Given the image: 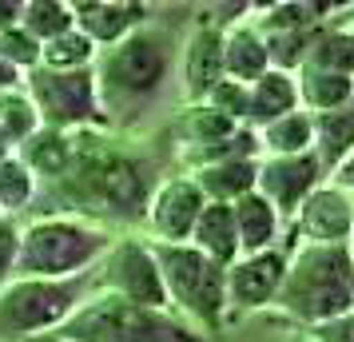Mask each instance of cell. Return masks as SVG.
<instances>
[{
	"label": "cell",
	"mask_w": 354,
	"mask_h": 342,
	"mask_svg": "<svg viewBox=\"0 0 354 342\" xmlns=\"http://www.w3.org/2000/svg\"><path fill=\"white\" fill-rule=\"evenodd\" d=\"M279 310L310 326L354 310V251L351 243H303L287 255V275L274 294Z\"/></svg>",
	"instance_id": "6da1fadb"
},
{
	"label": "cell",
	"mask_w": 354,
	"mask_h": 342,
	"mask_svg": "<svg viewBox=\"0 0 354 342\" xmlns=\"http://www.w3.org/2000/svg\"><path fill=\"white\" fill-rule=\"evenodd\" d=\"M115 239L108 231L80 219V215H36L28 227L20 231L17 243V278H72L92 271L96 259L108 255Z\"/></svg>",
	"instance_id": "7a4b0ae2"
},
{
	"label": "cell",
	"mask_w": 354,
	"mask_h": 342,
	"mask_svg": "<svg viewBox=\"0 0 354 342\" xmlns=\"http://www.w3.org/2000/svg\"><path fill=\"white\" fill-rule=\"evenodd\" d=\"M52 334L60 342H207L176 314L136 307L112 291H92Z\"/></svg>",
	"instance_id": "3957f363"
},
{
	"label": "cell",
	"mask_w": 354,
	"mask_h": 342,
	"mask_svg": "<svg viewBox=\"0 0 354 342\" xmlns=\"http://www.w3.org/2000/svg\"><path fill=\"white\" fill-rule=\"evenodd\" d=\"M96 267L72 278H12L0 287V339H36L56 330L96 291Z\"/></svg>",
	"instance_id": "277c9868"
},
{
	"label": "cell",
	"mask_w": 354,
	"mask_h": 342,
	"mask_svg": "<svg viewBox=\"0 0 354 342\" xmlns=\"http://www.w3.org/2000/svg\"><path fill=\"white\" fill-rule=\"evenodd\" d=\"M167 68H171V48L151 28H136L120 44L96 52L92 76H96V92L104 112L115 108V104L151 99L167 80Z\"/></svg>",
	"instance_id": "5b68a950"
},
{
	"label": "cell",
	"mask_w": 354,
	"mask_h": 342,
	"mask_svg": "<svg viewBox=\"0 0 354 342\" xmlns=\"http://www.w3.org/2000/svg\"><path fill=\"white\" fill-rule=\"evenodd\" d=\"M151 255L160 267L167 303H176L183 314H192L207 334H215L227 319V271L195 251L192 243H156L151 239Z\"/></svg>",
	"instance_id": "8992f818"
},
{
	"label": "cell",
	"mask_w": 354,
	"mask_h": 342,
	"mask_svg": "<svg viewBox=\"0 0 354 342\" xmlns=\"http://www.w3.org/2000/svg\"><path fill=\"white\" fill-rule=\"evenodd\" d=\"M24 92H28V99H32V108L44 128H56V131L108 128V112L100 104L92 68H84V72L32 68L24 76Z\"/></svg>",
	"instance_id": "52a82bcc"
},
{
	"label": "cell",
	"mask_w": 354,
	"mask_h": 342,
	"mask_svg": "<svg viewBox=\"0 0 354 342\" xmlns=\"http://www.w3.org/2000/svg\"><path fill=\"white\" fill-rule=\"evenodd\" d=\"M96 291H112L120 298H128L136 307L147 310H167V291H163L156 255L144 239H115L104 255V267L96 271Z\"/></svg>",
	"instance_id": "ba28073f"
},
{
	"label": "cell",
	"mask_w": 354,
	"mask_h": 342,
	"mask_svg": "<svg viewBox=\"0 0 354 342\" xmlns=\"http://www.w3.org/2000/svg\"><path fill=\"white\" fill-rule=\"evenodd\" d=\"M319 180H322V163L315 151H303V155H271V160L259 163L255 191L283 219V215H295L303 207V199L319 187Z\"/></svg>",
	"instance_id": "9c48e42d"
},
{
	"label": "cell",
	"mask_w": 354,
	"mask_h": 342,
	"mask_svg": "<svg viewBox=\"0 0 354 342\" xmlns=\"http://www.w3.org/2000/svg\"><path fill=\"white\" fill-rule=\"evenodd\" d=\"M207 207L203 191L195 187L192 175H171L160 187H151L147 199V223L160 235L156 243H192V231L199 211Z\"/></svg>",
	"instance_id": "30bf717a"
},
{
	"label": "cell",
	"mask_w": 354,
	"mask_h": 342,
	"mask_svg": "<svg viewBox=\"0 0 354 342\" xmlns=\"http://www.w3.org/2000/svg\"><path fill=\"white\" fill-rule=\"evenodd\" d=\"M295 239L303 243H322V247H338L354 235V203L346 199L342 187H315L303 199V207L295 211Z\"/></svg>",
	"instance_id": "8fae6325"
},
{
	"label": "cell",
	"mask_w": 354,
	"mask_h": 342,
	"mask_svg": "<svg viewBox=\"0 0 354 342\" xmlns=\"http://www.w3.org/2000/svg\"><path fill=\"white\" fill-rule=\"evenodd\" d=\"M283 275H287L283 247L235 259L227 267V307L259 310V307H267V303H274V294L283 287Z\"/></svg>",
	"instance_id": "7c38bea8"
},
{
	"label": "cell",
	"mask_w": 354,
	"mask_h": 342,
	"mask_svg": "<svg viewBox=\"0 0 354 342\" xmlns=\"http://www.w3.org/2000/svg\"><path fill=\"white\" fill-rule=\"evenodd\" d=\"M219 80H223V28L211 20H199V28L183 48V92L187 99L203 104Z\"/></svg>",
	"instance_id": "4fadbf2b"
},
{
	"label": "cell",
	"mask_w": 354,
	"mask_h": 342,
	"mask_svg": "<svg viewBox=\"0 0 354 342\" xmlns=\"http://www.w3.org/2000/svg\"><path fill=\"white\" fill-rule=\"evenodd\" d=\"M76 12V32H84L100 52L120 44L124 36H131L136 28H144L147 4H112V0H88V4H72Z\"/></svg>",
	"instance_id": "5bb4252c"
},
{
	"label": "cell",
	"mask_w": 354,
	"mask_h": 342,
	"mask_svg": "<svg viewBox=\"0 0 354 342\" xmlns=\"http://www.w3.org/2000/svg\"><path fill=\"white\" fill-rule=\"evenodd\" d=\"M247 92H251V99H247V124L251 128H267L274 120L299 112V88H295V76L290 72L267 68Z\"/></svg>",
	"instance_id": "9a60e30c"
},
{
	"label": "cell",
	"mask_w": 354,
	"mask_h": 342,
	"mask_svg": "<svg viewBox=\"0 0 354 342\" xmlns=\"http://www.w3.org/2000/svg\"><path fill=\"white\" fill-rule=\"evenodd\" d=\"M192 247L203 251L215 267H231L239 259V235H235V215H231V203H207L199 219H195L192 231Z\"/></svg>",
	"instance_id": "2e32d148"
},
{
	"label": "cell",
	"mask_w": 354,
	"mask_h": 342,
	"mask_svg": "<svg viewBox=\"0 0 354 342\" xmlns=\"http://www.w3.org/2000/svg\"><path fill=\"white\" fill-rule=\"evenodd\" d=\"M267 68H271V60H267V44H263L259 28H251V24L223 28V76L227 80L251 88Z\"/></svg>",
	"instance_id": "e0dca14e"
},
{
	"label": "cell",
	"mask_w": 354,
	"mask_h": 342,
	"mask_svg": "<svg viewBox=\"0 0 354 342\" xmlns=\"http://www.w3.org/2000/svg\"><path fill=\"white\" fill-rule=\"evenodd\" d=\"M231 215H235V235H239V259L274 247V239H279V211L259 191L235 199Z\"/></svg>",
	"instance_id": "ac0fdd59"
},
{
	"label": "cell",
	"mask_w": 354,
	"mask_h": 342,
	"mask_svg": "<svg viewBox=\"0 0 354 342\" xmlns=\"http://www.w3.org/2000/svg\"><path fill=\"white\" fill-rule=\"evenodd\" d=\"M12 155H17L32 175H44V180L56 183L68 167H72V131L40 128V131H32Z\"/></svg>",
	"instance_id": "d6986e66"
},
{
	"label": "cell",
	"mask_w": 354,
	"mask_h": 342,
	"mask_svg": "<svg viewBox=\"0 0 354 342\" xmlns=\"http://www.w3.org/2000/svg\"><path fill=\"white\" fill-rule=\"evenodd\" d=\"M192 180L207 203H235V199L255 191L259 160H231V163H215V167H199Z\"/></svg>",
	"instance_id": "ffe728a7"
},
{
	"label": "cell",
	"mask_w": 354,
	"mask_h": 342,
	"mask_svg": "<svg viewBox=\"0 0 354 342\" xmlns=\"http://www.w3.org/2000/svg\"><path fill=\"white\" fill-rule=\"evenodd\" d=\"M295 88H299V104L310 108L315 115L338 112L354 99V80L351 76H335V72H322V68H299L295 76Z\"/></svg>",
	"instance_id": "44dd1931"
},
{
	"label": "cell",
	"mask_w": 354,
	"mask_h": 342,
	"mask_svg": "<svg viewBox=\"0 0 354 342\" xmlns=\"http://www.w3.org/2000/svg\"><path fill=\"white\" fill-rule=\"evenodd\" d=\"M310 120H315V155H319L322 171L326 167L335 171L338 163L346 160V151L354 147V99L338 112L310 115Z\"/></svg>",
	"instance_id": "7402d4cb"
},
{
	"label": "cell",
	"mask_w": 354,
	"mask_h": 342,
	"mask_svg": "<svg viewBox=\"0 0 354 342\" xmlns=\"http://www.w3.org/2000/svg\"><path fill=\"white\" fill-rule=\"evenodd\" d=\"M259 151H271V155L315 151V120H310V112H290L283 120L267 124V128H259Z\"/></svg>",
	"instance_id": "603a6c76"
},
{
	"label": "cell",
	"mask_w": 354,
	"mask_h": 342,
	"mask_svg": "<svg viewBox=\"0 0 354 342\" xmlns=\"http://www.w3.org/2000/svg\"><path fill=\"white\" fill-rule=\"evenodd\" d=\"M20 28L44 48L56 36H64L76 28V12H72V4H60V0H28L20 8Z\"/></svg>",
	"instance_id": "cb8c5ba5"
},
{
	"label": "cell",
	"mask_w": 354,
	"mask_h": 342,
	"mask_svg": "<svg viewBox=\"0 0 354 342\" xmlns=\"http://www.w3.org/2000/svg\"><path fill=\"white\" fill-rule=\"evenodd\" d=\"M306 68H322L335 76H351L354 80V28H330V32H315L310 52H306Z\"/></svg>",
	"instance_id": "d4e9b609"
},
{
	"label": "cell",
	"mask_w": 354,
	"mask_h": 342,
	"mask_svg": "<svg viewBox=\"0 0 354 342\" xmlns=\"http://www.w3.org/2000/svg\"><path fill=\"white\" fill-rule=\"evenodd\" d=\"M96 44L88 40L84 32H64L56 36L52 44H44L40 48V68H52V72H84V68L96 64Z\"/></svg>",
	"instance_id": "484cf974"
},
{
	"label": "cell",
	"mask_w": 354,
	"mask_h": 342,
	"mask_svg": "<svg viewBox=\"0 0 354 342\" xmlns=\"http://www.w3.org/2000/svg\"><path fill=\"white\" fill-rule=\"evenodd\" d=\"M179 131H183V144H187V147H207V144L227 140V135H235L239 124H231L227 115H219L215 108H207V104H195V108L183 112Z\"/></svg>",
	"instance_id": "4316f807"
},
{
	"label": "cell",
	"mask_w": 354,
	"mask_h": 342,
	"mask_svg": "<svg viewBox=\"0 0 354 342\" xmlns=\"http://www.w3.org/2000/svg\"><path fill=\"white\" fill-rule=\"evenodd\" d=\"M0 128H4V135H8V140H12V147H20L28 135H32V131L44 128L24 88L0 92Z\"/></svg>",
	"instance_id": "83f0119b"
},
{
	"label": "cell",
	"mask_w": 354,
	"mask_h": 342,
	"mask_svg": "<svg viewBox=\"0 0 354 342\" xmlns=\"http://www.w3.org/2000/svg\"><path fill=\"white\" fill-rule=\"evenodd\" d=\"M32 199H36V175L17 155L0 160V211L17 215L24 207H32Z\"/></svg>",
	"instance_id": "f1b7e54d"
},
{
	"label": "cell",
	"mask_w": 354,
	"mask_h": 342,
	"mask_svg": "<svg viewBox=\"0 0 354 342\" xmlns=\"http://www.w3.org/2000/svg\"><path fill=\"white\" fill-rule=\"evenodd\" d=\"M0 60L8 68H17L20 76H28L32 68H40V44H36L20 24L17 28H4V32H0Z\"/></svg>",
	"instance_id": "f546056e"
},
{
	"label": "cell",
	"mask_w": 354,
	"mask_h": 342,
	"mask_svg": "<svg viewBox=\"0 0 354 342\" xmlns=\"http://www.w3.org/2000/svg\"><path fill=\"white\" fill-rule=\"evenodd\" d=\"M247 99H251V92H247V84H235V80H219L215 88L207 92V108H215L219 115H227L231 124H247Z\"/></svg>",
	"instance_id": "4dcf8cb0"
},
{
	"label": "cell",
	"mask_w": 354,
	"mask_h": 342,
	"mask_svg": "<svg viewBox=\"0 0 354 342\" xmlns=\"http://www.w3.org/2000/svg\"><path fill=\"white\" fill-rule=\"evenodd\" d=\"M17 243H20V227L12 215H0V287L12 278V263H17Z\"/></svg>",
	"instance_id": "1f68e13d"
},
{
	"label": "cell",
	"mask_w": 354,
	"mask_h": 342,
	"mask_svg": "<svg viewBox=\"0 0 354 342\" xmlns=\"http://www.w3.org/2000/svg\"><path fill=\"white\" fill-rule=\"evenodd\" d=\"M310 342H354V310L322 326H310Z\"/></svg>",
	"instance_id": "d6a6232c"
},
{
	"label": "cell",
	"mask_w": 354,
	"mask_h": 342,
	"mask_svg": "<svg viewBox=\"0 0 354 342\" xmlns=\"http://www.w3.org/2000/svg\"><path fill=\"white\" fill-rule=\"evenodd\" d=\"M335 180H338V187H342V191H354V147L346 151V160L335 167Z\"/></svg>",
	"instance_id": "836d02e7"
},
{
	"label": "cell",
	"mask_w": 354,
	"mask_h": 342,
	"mask_svg": "<svg viewBox=\"0 0 354 342\" xmlns=\"http://www.w3.org/2000/svg\"><path fill=\"white\" fill-rule=\"evenodd\" d=\"M20 8H24V4H17V0H0V32L20 24Z\"/></svg>",
	"instance_id": "e575fe53"
},
{
	"label": "cell",
	"mask_w": 354,
	"mask_h": 342,
	"mask_svg": "<svg viewBox=\"0 0 354 342\" xmlns=\"http://www.w3.org/2000/svg\"><path fill=\"white\" fill-rule=\"evenodd\" d=\"M12 151H17V147H12V140H8V135H4V128H0V160H8V155H12Z\"/></svg>",
	"instance_id": "d590c367"
},
{
	"label": "cell",
	"mask_w": 354,
	"mask_h": 342,
	"mask_svg": "<svg viewBox=\"0 0 354 342\" xmlns=\"http://www.w3.org/2000/svg\"><path fill=\"white\" fill-rule=\"evenodd\" d=\"M20 342H60L56 334H36V339H20Z\"/></svg>",
	"instance_id": "8d00e7d4"
},
{
	"label": "cell",
	"mask_w": 354,
	"mask_h": 342,
	"mask_svg": "<svg viewBox=\"0 0 354 342\" xmlns=\"http://www.w3.org/2000/svg\"><path fill=\"white\" fill-rule=\"evenodd\" d=\"M351 251H354V247H351Z\"/></svg>",
	"instance_id": "74e56055"
}]
</instances>
